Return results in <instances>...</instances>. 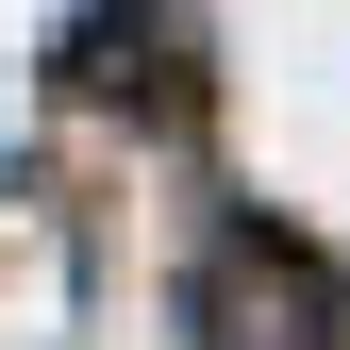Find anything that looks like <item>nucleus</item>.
Returning a JSON list of instances; mask_svg holds the SVG:
<instances>
[{"label":"nucleus","instance_id":"1","mask_svg":"<svg viewBox=\"0 0 350 350\" xmlns=\"http://www.w3.org/2000/svg\"><path fill=\"white\" fill-rule=\"evenodd\" d=\"M200 334H217V350H350V284H334L300 234H234L217 284H200Z\"/></svg>","mask_w":350,"mask_h":350}]
</instances>
